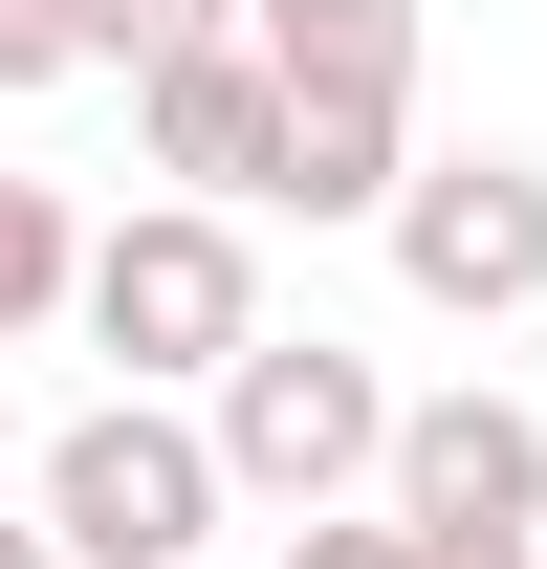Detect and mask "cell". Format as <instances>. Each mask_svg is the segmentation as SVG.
I'll return each instance as SVG.
<instances>
[{
    "mask_svg": "<svg viewBox=\"0 0 547 569\" xmlns=\"http://www.w3.org/2000/svg\"><path fill=\"white\" fill-rule=\"evenodd\" d=\"M88 351H110V395H219V372L263 351V241H241V198H132L110 241H88Z\"/></svg>",
    "mask_w": 547,
    "mask_h": 569,
    "instance_id": "6da1fadb",
    "label": "cell"
},
{
    "mask_svg": "<svg viewBox=\"0 0 547 569\" xmlns=\"http://www.w3.org/2000/svg\"><path fill=\"white\" fill-rule=\"evenodd\" d=\"M22 482L67 526V569H219V526H241V460H219L198 395H88Z\"/></svg>",
    "mask_w": 547,
    "mask_h": 569,
    "instance_id": "7a4b0ae2",
    "label": "cell"
},
{
    "mask_svg": "<svg viewBox=\"0 0 547 569\" xmlns=\"http://www.w3.org/2000/svg\"><path fill=\"white\" fill-rule=\"evenodd\" d=\"M198 417H219V460H241L263 526H329V503H395V417H416V395L372 351H329V329H263Z\"/></svg>",
    "mask_w": 547,
    "mask_h": 569,
    "instance_id": "3957f363",
    "label": "cell"
},
{
    "mask_svg": "<svg viewBox=\"0 0 547 569\" xmlns=\"http://www.w3.org/2000/svg\"><path fill=\"white\" fill-rule=\"evenodd\" d=\"M372 241H395V284L438 329H526L547 307V153H416V198Z\"/></svg>",
    "mask_w": 547,
    "mask_h": 569,
    "instance_id": "277c9868",
    "label": "cell"
},
{
    "mask_svg": "<svg viewBox=\"0 0 547 569\" xmlns=\"http://www.w3.org/2000/svg\"><path fill=\"white\" fill-rule=\"evenodd\" d=\"M395 526H438V548H547V417L526 395H416L395 417Z\"/></svg>",
    "mask_w": 547,
    "mask_h": 569,
    "instance_id": "5b68a950",
    "label": "cell"
},
{
    "mask_svg": "<svg viewBox=\"0 0 547 569\" xmlns=\"http://www.w3.org/2000/svg\"><path fill=\"white\" fill-rule=\"evenodd\" d=\"M132 153L176 176V198H285V67H263V22L132 67Z\"/></svg>",
    "mask_w": 547,
    "mask_h": 569,
    "instance_id": "8992f818",
    "label": "cell"
},
{
    "mask_svg": "<svg viewBox=\"0 0 547 569\" xmlns=\"http://www.w3.org/2000/svg\"><path fill=\"white\" fill-rule=\"evenodd\" d=\"M285 110H416V0H263Z\"/></svg>",
    "mask_w": 547,
    "mask_h": 569,
    "instance_id": "52a82bcc",
    "label": "cell"
},
{
    "mask_svg": "<svg viewBox=\"0 0 547 569\" xmlns=\"http://www.w3.org/2000/svg\"><path fill=\"white\" fill-rule=\"evenodd\" d=\"M22 329H88V219L44 198V176H0V351Z\"/></svg>",
    "mask_w": 547,
    "mask_h": 569,
    "instance_id": "ba28073f",
    "label": "cell"
},
{
    "mask_svg": "<svg viewBox=\"0 0 547 569\" xmlns=\"http://www.w3.org/2000/svg\"><path fill=\"white\" fill-rule=\"evenodd\" d=\"M241 22H263V0H88L110 67H176V44H241Z\"/></svg>",
    "mask_w": 547,
    "mask_h": 569,
    "instance_id": "9c48e42d",
    "label": "cell"
},
{
    "mask_svg": "<svg viewBox=\"0 0 547 569\" xmlns=\"http://www.w3.org/2000/svg\"><path fill=\"white\" fill-rule=\"evenodd\" d=\"M67 67H110V44H88V0H0V88H67Z\"/></svg>",
    "mask_w": 547,
    "mask_h": 569,
    "instance_id": "30bf717a",
    "label": "cell"
},
{
    "mask_svg": "<svg viewBox=\"0 0 547 569\" xmlns=\"http://www.w3.org/2000/svg\"><path fill=\"white\" fill-rule=\"evenodd\" d=\"M0 569H67V526H44V503H22V526H0Z\"/></svg>",
    "mask_w": 547,
    "mask_h": 569,
    "instance_id": "8fae6325",
    "label": "cell"
},
{
    "mask_svg": "<svg viewBox=\"0 0 547 569\" xmlns=\"http://www.w3.org/2000/svg\"><path fill=\"white\" fill-rule=\"evenodd\" d=\"M0 460H22V417H0Z\"/></svg>",
    "mask_w": 547,
    "mask_h": 569,
    "instance_id": "7c38bea8",
    "label": "cell"
}]
</instances>
